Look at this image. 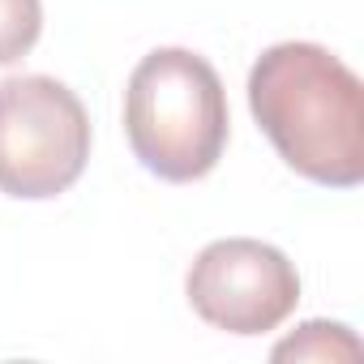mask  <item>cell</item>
Listing matches in <instances>:
<instances>
[{
    "mask_svg": "<svg viewBox=\"0 0 364 364\" xmlns=\"http://www.w3.org/2000/svg\"><path fill=\"white\" fill-rule=\"evenodd\" d=\"M90 159V116L82 99L48 77L22 73L0 82V193L48 202L77 185Z\"/></svg>",
    "mask_w": 364,
    "mask_h": 364,
    "instance_id": "3",
    "label": "cell"
},
{
    "mask_svg": "<svg viewBox=\"0 0 364 364\" xmlns=\"http://www.w3.org/2000/svg\"><path fill=\"white\" fill-rule=\"evenodd\" d=\"M228 95L215 65L189 48H154L124 86V137L133 159L167 180L193 185L228 150Z\"/></svg>",
    "mask_w": 364,
    "mask_h": 364,
    "instance_id": "2",
    "label": "cell"
},
{
    "mask_svg": "<svg viewBox=\"0 0 364 364\" xmlns=\"http://www.w3.org/2000/svg\"><path fill=\"white\" fill-rule=\"evenodd\" d=\"M43 35V0H0V65L31 56Z\"/></svg>",
    "mask_w": 364,
    "mask_h": 364,
    "instance_id": "6",
    "label": "cell"
},
{
    "mask_svg": "<svg viewBox=\"0 0 364 364\" xmlns=\"http://www.w3.org/2000/svg\"><path fill=\"white\" fill-rule=\"evenodd\" d=\"M249 112L296 176L326 189L364 180V86L330 48H266L249 69Z\"/></svg>",
    "mask_w": 364,
    "mask_h": 364,
    "instance_id": "1",
    "label": "cell"
},
{
    "mask_svg": "<svg viewBox=\"0 0 364 364\" xmlns=\"http://www.w3.org/2000/svg\"><path fill=\"white\" fill-rule=\"evenodd\" d=\"M185 296L206 326L253 338L279 330L296 313L300 274L283 249L253 236H228L193 257Z\"/></svg>",
    "mask_w": 364,
    "mask_h": 364,
    "instance_id": "4",
    "label": "cell"
},
{
    "mask_svg": "<svg viewBox=\"0 0 364 364\" xmlns=\"http://www.w3.org/2000/svg\"><path fill=\"white\" fill-rule=\"evenodd\" d=\"M360 338L343 321H304L296 334L274 343V360H360Z\"/></svg>",
    "mask_w": 364,
    "mask_h": 364,
    "instance_id": "5",
    "label": "cell"
}]
</instances>
